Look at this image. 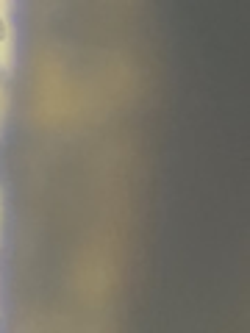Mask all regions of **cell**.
<instances>
[{
	"label": "cell",
	"instance_id": "6da1fadb",
	"mask_svg": "<svg viewBox=\"0 0 250 333\" xmlns=\"http://www.w3.org/2000/svg\"><path fill=\"white\" fill-rule=\"evenodd\" d=\"M6 36H9V28H6V19L0 17V42H3Z\"/></svg>",
	"mask_w": 250,
	"mask_h": 333
}]
</instances>
